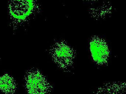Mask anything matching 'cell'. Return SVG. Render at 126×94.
<instances>
[{"mask_svg": "<svg viewBox=\"0 0 126 94\" xmlns=\"http://www.w3.org/2000/svg\"><path fill=\"white\" fill-rule=\"evenodd\" d=\"M10 7V13L15 18L23 19L30 14L33 8L31 1H17Z\"/></svg>", "mask_w": 126, "mask_h": 94, "instance_id": "cell-1", "label": "cell"}, {"mask_svg": "<svg viewBox=\"0 0 126 94\" xmlns=\"http://www.w3.org/2000/svg\"><path fill=\"white\" fill-rule=\"evenodd\" d=\"M13 87V81L10 77L4 76L0 78V89L6 92L11 91Z\"/></svg>", "mask_w": 126, "mask_h": 94, "instance_id": "cell-2", "label": "cell"}]
</instances>
